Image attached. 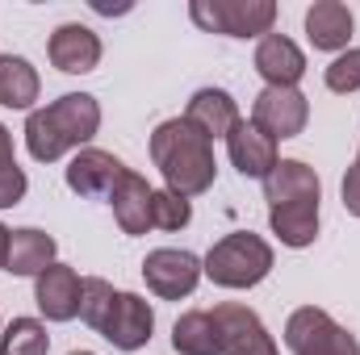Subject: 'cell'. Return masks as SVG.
Returning a JSON list of instances; mask_svg holds the SVG:
<instances>
[{"mask_svg": "<svg viewBox=\"0 0 360 355\" xmlns=\"http://www.w3.org/2000/svg\"><path fill=\"white\" fill-rule=\"evenodd\" d=\"M101 130V105L89 92H68L59 100H51L46 109H34L25 117V147L38 163H55L68 151L92 142V134Z\"/></svg>", "mask_w": 360, "mask_h": 355, "instance_id": "1", "label": "cell"}, {"mask_svg": "<svg viewBox=\"0 0 360 355\" xmlns=\"http://www.w3.org/2000/svg\"><path fill=\"white\" fill-rule=\"evenodd\" d=\"M151 159L160 168L164 184L180 192V196H201L214 184V142L188 121V117H172L164 126H155L151 134Z\"/></svg>", "mask_w": 360, "mask_h": 355, "instance_id": "2", "label": "cell"}, {"mask_svg": "<svg viewBox=\"0 0 360 355\" xmlns=\"http://www.w3.org/2000/svg\"><path fill=\"white\" fill-rule=\"evenodd\" d=\"M201 272L218 284V288H252L260 284L264 276L272 272V247L260 239V234H226L210 247Z\"/></svg>", "mask_w": 360, "mask_h": 355, "instance_id": "3", "label": "cell"}, {"mask_svg": "<svg viewBox=\"0 0 360 355\" xmlns=\"http://www.w3.org/2000/svg\"><path fill=\"white\" fill-rule=\"evenodd\" d=\"M193 25L205 34H226V38H256L272 34L276 4L272 0H193L188 4Z\"/></svg>", "mask_w": 360, "mask_h": 355, "instance_id": "4", "label": "cell"}, {"mask_svg": "<svg viewBox=\"0 0 360 355\" xmlns=\"http://www.w3.org/2000/svg\"><path fill=\"white\" fill-rule=\"evenodd\" d=\"M285 343L293 355H360V343L327 314L314 305H302L285 322Z\"/></svg>", "mask_w": 360, "mask_h": 355, "instance_id": "5", "label": "cell"}, {"mask_svg": "<svg viewBox=\"0 0 360 355\" xmlns=\"http://www.w3.org/2000/svg\"><path fill=\"white\" fill-rule=\"evenodd\" d=\"M306 117H310V105L297 88H264L252 105V126L272 142L297 138L306 130Z\"/></svg>", "mask_w": 360, "mask_h": 355, "instance_id": "6", "label": "cell"}, {"mask_svg": "<svg viewBox=\"0 0 360 355\" xmlns=\"http://www.w3.org/2000/svg\"><path fill=\"white\" fill-rule=\"evenodd\" d=\"M143 280L155 297L164 301H180L197 288L201 280V260L193 251H180V247H160L143 260Z\"/></svg>", "mask_w": 360, "mask_h": 355, "instance_id": "7", "label": "cell"}, {"mask_svg": "<svg viewBox=\"0 0 360 355\" xmlns=\"http://www.w3.org/2000/svg\"><path fill=\"white\" fill-rule=\"evenodd\" d=\"M151 330H155L151 305H147L139 293H113V305H109V314H105L101 335H105L117 351H139V347H147Z\"/></svg>", "mask_w": 360, "mask_h": 355, "instance_id": "8", "label": "cell"}, {"mask_svg": "<svg viewBox=\"0 0 360 355\" xmlns=\"http://www.w3.org/2000/svg\"><path fill=\"white\" fill-rule=\"evenodd\" d=\"M214 322L222 330V355H276V343L256 318V309L226 301L214 309Z\"/></svg>", "mask_w": 360, "mask_h": 355, "instance_id": "9", "label": "cell"}, {"mask_svg": "<svg viewBox=\"0 0 360 355\" xmlns=\"http://www.w3.org/2000/svg\"><path fill=\"white\" fill-rule=\"evenodd\" d=\"M80 288L84 280L68 264H51L42 276H34V301L51 322H72L80 314Z\"/></svg>", "mask_w": 360, "mask_h": 355, "instance_id": "10", "label": "cell"}, {"mask_svg": "<svg viewBox=\"0 0 360 355\" xmlns=\"http://www.w3.org/2000/svg\"><path fill=\"white\" fill-rule=\"evenodd\" d=\"M130 168L122 159H113L109 151H96V147H84L72 163H68V188L80 192V196H105L117 188V180L126 176Z\"/></svg>", "mask_w": 360, "mask_h": 355, "instance_id": "11", "label": "cell"}, {"mask_svg": "<svg viewBox=\"0 0 360 355\" xmlns=\"http://www.w3.org/2000/svg\"><path fill=\"white\" fill-rule=\"evenodd\" d=\"M46 55H51V63L59 67V72H68V76H84L92 72L96 63H101V38L92 34L89 25H59L55 34H51V42H46Z\"/></svg>", "mask_w": 360, "mask_h": 355, "instance_id": "12", "label": "cell"}, {"mask_svg": "<svg viewBox=\"0 0 360 355\" xmlns=\"http://www.w3.org/2000/svg\"><path fill=\"white\" fill-rule=\"evenodd\" d=\"M256 72L269 80V88H297V80L306 76V55L297 51L293 38L269 34L256 46Z\"/></svg>", "mask_w": 360, "mask_h": 355, "instance_id": "13", "label": "cell"}, {"mask_svg": "<svg viewBox=\"0 0 360 355\" xmlns=\"http://www.w3.org/2000/svg\"><path fill=\"white\" fill-rule=\"evenodd\" d=\"M184 117L214 142V138H226V134L239 126V105H235L231 92H222V88H197L188 96Z\"/></svg>", "mask_w": 360, "mask_h": 355, "instance_id": "14", "label": "cell"}, {"mask_svg": "<svg viewBox=\"0 0 360 355\" xmlns=\"http://www.w3.org/2000/svg\"><path fill=\"white\" fill-rule=\"evenodd\" d=\"M323 184L314 176V168H306L302 159H276L269 176H264V201L269 209L276 205H293V201H319Z\"/></svg>", "mask_w": 360, "mask_h": 355, "instance_id": "15", "label": "cell"}, {"mask_svg": "<svg viewBox=\"0 0 360 355\" xmlns=\"http://www.w3.org/2000/svg\"><path fill=\"white\" fill-rule=\"evenodd\" d=\"M151 184L139 176V172H126L117 180V188L109 192V205H113V217L122 226V234H147L151 230Z\"/></svg>", "mask_w": 360, "mask_h": 355, "instance_id": "16", "label": "cell"}, {"mask_svg": "<svg viewBox=\"0 0 360 355\" xmlns=\"http://www.w3.org/2000/svg\"><path fill=\"white\" fill-rule=\"evenodd\" d=\"M226 151H231V163L239 168V176L264 180L276 168V142L264 138L252 121H239L231 134H226Z\"/></svg>", "mask_w": 360, "mask_h": 355, "instance_id": "17", "label": "cell"}, {"mask_svg": "<svg viewBox=\"0 0 360 355\" xmlns=\"http://www.w3.org/2000/svg\"><path fill=\"white\" fill-rule=\"evenodd\" d=\"M306 34L314 51H344L352 38V8L340 0H314L306 8Z\"/></svg>", "mask_w": 360, "mask_h": 355, "instance_id": "18", "label": "cell"}, {"mask_svg": "<svg viewBox=\"0 0 360 355\" xmlns=\"http://www.w3.org/2000/svg\"><path fill=\"white\" fill-rule=\"evenodd\" d=\"M55 264V239L46 230H13L8 239V272L13 276H42L46 267Z\"/></svg>", "mask_w": 360, "mask_h": 355, "instance_id": "19", "label": "cell"}, {"mask_svg": "<svg viewBox=\"0 0 360 355\" xmlns=\"http://www.w3.org/2000/svg\"><path fill=\"white\" fill-rule=\"evenodd\" d=\"M172 347L180 355H222V330L210 309H188L172 326Z\"/></svg>", "mask_w": 360, "mask_h": 355, "instance_id": "20", "label": "cell"}, {"mask_svg": "<svg viewBox=\"0 0 360 355\" xmlns=\"http://www.w3.org/2000/svg\"><path fill=\"white\" fill-rule=\"evenodd\" d=\"M272 234L285 247H310L319 239V201H293V205H276L269 209Z\"/></svg>", "mask_w": 360, "mask_h": 355, "instance_id": "21", "label": "cell"}, {"mask_svg": "<svg viewBox=\"0 0 360 355\" xmlns=\"http://www.w3.org/2000/svg\"><path fill=\"white\" fill-rule=\"evenodd\" d=\"M38 72L21 55H0V105L4 109H30L38 100Z\"/></svg>", "mask_w": 360, "mask_h": 355, "instance_id": "22", "label": "cell"}, {"mask_svg": "<svg viewBox=\"0 0 360 355\" xmlns=\"http://www.w3.org/2000/svg\"><path fill=\"white\" fill-rule=\"evenodd\" d=\"M51 339L38 318H13L8 330L0 335V355H46Z\"/></svg>", "mask_w": 360, "mask_h": 355, "instance_id": "23", "label": "cell"}, {"mask_svg": "<svg viewBox=\"0 0 360 355\" xmlns=\"http://www.w3.org/2000/svg\"><path fill=\"white\" fill-rule=\"evenodd\" d=\"M188 217H193L188 196H180V192H172V188L151 192V226H160V230H184Z\"/></svg>", "mask_w": 360, "mask_h": 355, "instance_id": "24", "label": "cell"}, {"mask_svg": "<svg viewBox=\"0 0 360 355\" xmlns=\"http://www.w3.org/2000/svg\"><path fill=\"white\" fill-rule=\"evenodd\" d=\"M109 305H113V284H109V280H101V276H89V280H84V288H80V318L89 322L96 335H101V326H105Z\"/></svg>", "mask_w": 360, "mask_h": 355, "instance_id": "25", "label": "cell"}, {"mask_svg": "<svg viewBox=\"0 0 360 355\" xmlns=\"http://www.w3.org/2000/svg\"><path fill=\"white\" fill-rule=\"evenodd\" d=\"M323 80H327L331 92H356L360 88V46H348L340 59H331Z\"/></svg>", "mask_w": 360, "mask_h": 355, "instance_id": "26", "label": "cell"}, {"mask_svg": "<svg viewBox=\"0 0 360 355\" xmlns=\"http://www.w3.org/2000/svg\"><path fill=\"white\" fill-rule=\"evenodd\" d=\"M25 188H30V180H25V172H21L17 163H4V168H0V209L17 205V201L25 196Z\"/></svg>", "mask_w": 360, "mask_h": 355, "instance_id": "27", "label": "cell"}, {"mask_svg": "<svg viewBox=\"0 0 360 355\" xmlns=\"http://www.w3.org/2000/svg\"><path fill=\"white\" fill-rule=\"evenodd\" d=\"M344 209L360 217V163H352L348 176H344Z\"/></svg>", "mask_w": 360, "mask_h": 355, "instance_id": "28", "label": "cell"}, {"mask_svg": "<svg viewBox=\"0 0 360 355\" xmlns=\"http://www.w3.org/2000/svg\"><path fill=\"white\" fill-rule=\"evenodd\" d=\"M4 163H17V159H13V134L0 126V168H4Z\"/></svg>", "mask_w": 360, "mask_h": 355, "instance_id": "29", "label": "cell"}, {"mask_svg": "<svg viewBox=\"0 0 360 355\" xmlns=\"http://www.w3.org/2000/svg\"><path fill=\"white\" fill-rule=\"evenodd\" d=\"M8 239H13V230L0 226V267H8Z\"/></svg>", "mask_w": 360, "mask_h": 355, "instance_id": "30", "label": "cell"}, {"mask_svg": "<svg viewBox=\"0 0 360 355\" xmlns=\"http://www.w3.org/2000/svg\"><path fill=\"white\" fill-rule=\"evenodd\" d=\"M72 355H92V351H72Z\"/></svg>", "mask_w": 360, "mask_h": 355, "instance_id": "31", "label": "cell"}, {"mask_svg": "<svg viewBox=\"0 0 360 355\" xmlns=\"http://www.w3.org/2000/svg\"><path fill=\"white\" fill-rule=\"evenodd\" d=\"M356 163H360V155H356Z\"/></svg>", "mask_w": 360, "mask_h": 355, "instance_id": "32", "label": "cell"}]
</instances>
